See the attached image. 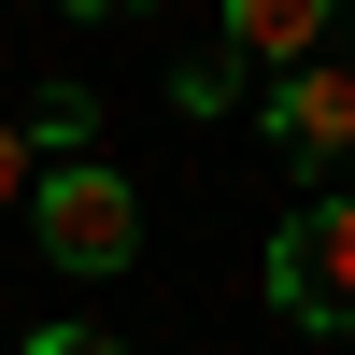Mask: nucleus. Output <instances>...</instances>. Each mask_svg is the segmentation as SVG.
<instances>
[{
	"label": "nucleus",
	"instance_id": "f257e3e1",
	"mask_svg": "<svg viewBox=\"0 0 355 355\" xmlns=\"http://www.w3.org/2000/svg\"><path fill=\"white\" fill-rule=\"evenodd\" d=\"M28 227H43V256H57L71 284H100V270L142 256V185L100 171V157H57L43 185H28Z\"/></svg>",
	"mask_w": 355,
	"mask_h": 355
},
{
	"label": "nucleus",
	"instance_id": "f03ea898",
	"mask_svg": "<svg viewBox=\"0 0 355 355\" xmlns=\"http://www.w3.org/2000/svg\"><path fill=\"white\" fill-rule=\"evenodd\" d=\"M270 313H299L313 341H355V185L299 199V214L270 227Z\"/></svg>",
	"mask_w": 355,
	"mask_h": 355
},
{
	"label": "nucleus",
	"instance_id": "7ed1b4c3",
	"mask_svg": "<svg viewBox=\"0 0 355 355\" xmlns=\"http://www.w3.org/2000/svg\"><path fill=\"white\" fill-rule=\"evenodd\" d=\"M270 142L299 171H355V71L341 57H299V71L270 85Z\"/></svg>",
	"mask_w": 355,
	"mask_h": 355
},
{
	"label": "nucleus",
	"instance_id": "20e7f679",
	"mask_svg": "<svg viewBox=\"0 0 355 355\" xmlns=\"http://www.w3.org/2000/svg\"><path fill=\"white\" fill-rule=\"evenodd\" d=\"M327 15L341 0H227V57L242 71H299V57H327Z\"/></svg>",
	"mask_w": 355,
	"mask_h": 355
},
{
	"label": "nucleus",
	"instance_id": "39448f33",
	"mask_svg": "<svg viewBox=\"0 0 355 355\" xmlns=\"http://www.w3.org/2000/svg\"><path fill=\"white\" fill-rule=\"evenodd\" d=\"M227 100H242V57H185V71H171V114H185V128H199V114H227Z\"/></svg>",
	"mask_w": 355,
	"mask_h": 355
},
{
	"label": "nucleus",
	"instance_id": "423d86ee",
	"mask_svg": "<svg viewBox=\"0 0 355 355\" xmlns=\"http://www.w3.org/2000/svg\"><path fill=\"white\" fill-rule=\"evenodd\" d=\"M43 185V142H28V114H0V199H28Z\"/></svg>",
	"mask_w": 355,
	"mask_h": 355
},
{
	"label": "nucleus",
	"instance_id": "0eeeda50",
	"mask_svg": "<svg viewBox=\"0 0 355 355\" xmlns=\"http://www.w3.org/2000/svg\"><path fill=\"white\" fill-rule=\"evenodd\" d=\"M28 355H114V341H100V327H43Z\"/></svg>",
	"mask_w": 355,
	"mask_h": 355
},
{
	"label": "nucleus",
	"instance_id": "6e6552de",
	"mask_svg": "<svg viewBox=\"0 0 355 355\" xmlns=\"http://www.w3.org/2000/svg\"><path fill=\"white\" fill-rule=\"evenodd\" d=\"M71 15H142V0H71Z\"/></svg>",
	"mask_w": 355,
	"mask_h": 355
}]
</instances>
